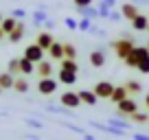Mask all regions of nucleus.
I'll use <instances>...</instances> for the list:
<instances>
[{
    "mask_svg": "<svg viewBox=\"0 0 149 140\" xmlns=\"http://www.w3.org/2000/svg\"><path fill=\"white\" fill-rule=\"evenodd\" d=\"M134 48H136V44H134L132 37H121V40H114V42H112V51L116 53V57L123 59V61L130 57V53L134 51Z\"/></svg>",
    "mask_w": 149,
    "mask_h": 140,
    "instance_id": "obj_1",
    "label": "nucleus"
},
{
    "mask_svg": "<svg viewBox=\"0 0 149 140\" xmlns=\"http://www.w3.org/2000/svg\"><path fill=\"white\" fill-rule=\"evenodd\" d=\"M149 57V48L147 46H136L134 51L130 53V57L125 59V66H130V68H138V64L143 59H147Z\"/></svg>",
    "mask_w": 149,
    "mask_h": 140,
    "instance_id": "obj_2",
    "label": "nucleus"
},
{
    "mask_svg": "<svg viewBox=\"0 0 149 140\" xmlns=\"http://www.w3.org/2000/svg\"><path fill=\"white\" fill-rule=\"evenodd\" d=\"M57 85H59V81L53 79V77H48V79H40V81H37V92L42 94V96H53V94L57 92Z\"/></svg>",
    "mask_w": 149,
    "mask_h": 140,
    "instance_id": "obj_3",
    "label": "nucleus"
},
{
    "mask_svg": "<svg viewBox=\"0 0 149 140\" xmlns=\"http://www.w3.org/2000/svg\"><path fill=\"white\" fill-rule=\"evenodd\" d=\"M116 112H118V116L130 118L132 114H136V112H138V103H136L132 96H127L125 101H121V103L116 105Z\"/></svg>",
    "mask_w": 149,
    "mask_h": 140,
    "instance_id": "obj_4",
    "label": "nucleus"
},
{
    "mask_svg": "<svg viewBox=\"0 0 149 140\" xmlns=\"http://www.w3.org/2000/svg\"><path fill=\"white\" fill-rule=\"evenodd\" d=\"M44 48L40 46V44H29L26 48H24V55L22 57H26V59H31L33 64H40V61H44Z\"/></svg>",
    "mask_w": 149,
    "mask_h": 140,
    "instance_id": "obj_5",
    "label": "nucleus"
},
{
    "mask_svg": "<svg viewBox=\"0 0 149 140\" xmlns=\"http://www.w3.org/2000/svg\"><path fill=\"white\" fill-rule=\"evenodd\" d=\"M90 127H94V129H99V131H105V134H110V136H116V138H123V136L127 134V131L118 129V127H112V125H107V123H99V121H90Z\"/></svg>",
    "mask_w": 149,
    "mask_h": 140,
    "instance_id": "obj_6",
    "label": "nucleus"
},
{
    "mask_svg": "<svg viewBox=\"0 0 149 140\" xmlns=\"http://www.w3.org/2000/svg\"><path fill=\"white\" fill-rule=\"evenodd\" d=\"M59 103L61 105H66V107H70V110H77L81 105V98H79V92H64L59 96Z\"/></svg>",
    "mask_w": 149,
    "mask_h": 140,
    "instance_id": "obj_7",
    "label": "nucleus"
},
{
    "mask_svg": "<svg viewBox=\"0 0 149 140\" xmlns=\"http://www.w3.org/2000/svg\"><path fill=\"white\" fill-rule=\"evenodd\" d=\"M114 88H116V85H112L110 81H99V83L94 85V94H97L99 98H112Z\"/></svg>",
    "mask_w": 149,
    "mask_h": 140,
    "instance_id": "obj_8",
    "label": "nucleus"
},
{
    "mask_svg": "<svg viewBox=\"0 0 149 140\" xmlns=\"http://www.w3.org/2000/svg\"><path fill=\"white\" fill-rule=\"evenodd\" d=\"M53 64H51V59H44V61H40V64L35 66V75L40 77V79H48V77H53Z\"/></svg>",
    "mask_w": 149,
    "mask_h": 140,
    "instance_id": "obj_9",
    "label": "nucleus"
},
{
    "mask_svg": "<svg viewBox=\"0 0 149 140\" xmlns=\"http://www.w3.org/2000/svg\"><path fill=\"white\" fill-rule=\"evenodd\" d=\"M35 44H40V46L44 48V51H51V46L55 44V37L51 35V31H42L40 35H37V40H35Z\"/></svg>",
    "mask_w": 149,
    "mask_h": 140,
    "instance_id": "obj_10",
    "label": "nucleus"
},
{
    "mask_svg": "<svg viewBox=\"0 0 149 140\" xmlns=\"http://www.w3.org/2000/svg\"><path fill=\"white\" fill-rule=\"evenodd\" d=\"M24 33H26V26H24V22L20 20V22H18V26H15L13 31H11L9 35H7V37H9V42H11V44H18V42H22Z\"/></svg>",
    "mask_w": 149,
    "mask_h": 140,
    "instance_id": "obj_11",
    "label": "nucleus"
},
{
    "mask_svg": "<svg viewBox=\"0 0 149 140\" xmlns=\"http://www.w3.org/2000/svg\"><path fill=\"white\" fill-rule=\"evenodd\" d=\"M105 123L112 125V127H118V129H123V131L132 129V121H125V116H112V118H107Z\"/></svg>",
    "mask_w": 149,
    "mask_h": 140,
    "instance_id": "obj_12",
    "label": "nucleus"
},
{
    "mask_svg": "<svg viewBox=\"0 0 149 140\" xmlns=\"http://www.w3.org/2000/svg\"><path fill=\"white\" fill-rule=\"evenodd\" d=\"M121 13H123V18H125V20H130V22H132L140 11H138V5H134V2H125V5H121Z\"/></svg>",
    "mask_w": 149,
    "mask_h": 140,
    "instance_id": "obj_13",
    "label": "nucleus"
},
{
    "mask_svg": "<svg viewBox=\"0 0 149 140\" xmlns=\"http://www.w3.org/2000/svg\"><path fill=\"white\" fill-rule=\"evenodd\" d=\"M57 81H59V83H64V85H74V83H77V72H68V70H61V68H59Z\"/></svg>",
    "mask_w": 149,
    "mask_h": 140,
    "instance_id": "obj_14",
    "label": "nucleus"
},
{
    "mask_svg": "<svg viewBox=\"0 0 149 140\" xmlns=\"http://www.w3.org/2000/svg\"><path fill=\"white\" fill-rule=\"evenodd\" d=\"M79 98H81V103H86L90 107L99 103V96L94 94V90H79Z\"/></svg>",
    "mask_w": 149,
    "mask_h": 140,
    "instance_id": "obj_15",
    "label": "nucleus"
},
{
    "mask_svg": "<svg viewBox=\"0 0 149 140\" xmlns=\"http://www.w3.org/2000/svg\"><path fill=\"white\" fill-rule=\"evenodd\" d=\"M127 96H130V92H127L125 85H116V88H114V92H112V98H110V101L114 103V105H118V103L125 101Z\"/></svg>",
    "mask_w": 149,
    "mask_h": 140,
    "instance_id": "obj_16",
    "label": "nucleus"
},
{
    "mask_svg": "<svg viewBox=\"0 0 149 140\" xmlns=\"http://www.w3.org/2000/svg\"><path fill=\"white\" fill-rule=\"evenodd\" d=\"M90 64H92L94 68H103V66H105V53H103L101 48L92 51L90 53Z\"/></svg>",
    "mask_w": 149,
    "mask_h": 140,
    "instance_id": "obj_17",
    "label": "nucleus"
},
{
    "mask_svg": "<svg viewBox=\"0 0 149 140\" xmlns=\"http://www.w3.org/2000/svg\"><path fill=\"white\" fill-rule=\"evenodd\" d=\"M147 26H149V18L143 15V13H138L132 20V28H134V31H147Z\"/></svg>",
    "mask_w": 149,
    "mask_h": 140,
    "instance_id": "obj_18",
    "label": "nucleus"
},
{
    "mask_svg": "<svg viewBox=\"0 0 149 140\" xmlns=\"http://www.w3.org/2000/svg\"><path fill=\"white\" fill-rule=\"evenodd\" d=\"M35 66L37 64H33L31 59H26V57H20V75H33L35 72Z\"/></svg>",
    "mask_w": 149,
    "mask_h": 140,
    "instance_id": "obj_19",
    "label": "nucleus"
},
{
    "mask_svg": "<svg viewBox=\"0 0 149 140\" xmlns=\"http://www.w3.org/2000/svg\"><path fill=\"white\" fill-rule=\"evenodd\" d=\"M15 79H18V77H13L11 72H2V75H0V88L2 90H13Z\"/></svg>",
    "mask_w": 149,
    "mask_h": 140,
    "instance_id": "obj_20",
    "label": "nucleus"
},
{
    "mask_svg": "<svg viewBox=\"0 0 149 140\" xmlns=\"http://www.w3.org/2000/svg\"><path fill=\"white\" fill-rule=\"evenodd\" d=\"M48 55H51V59H55V61H61V59H64V44H61V42H55V44H53V46H51V51H48Z\"/></svg>",
    "mask_w": 149,
    "mask_h": 140,
    "instance_id": "obj_21",
    "label": "nucleus"
},
{
    "mask_svg": "<svg viewBox=\"0 0 149 140\" xmlns=\"http://www.w3.org/2000/svg\"><path fill=\"white\" fill-rule=\"evenodd\" d=\"M44 110L46 112H53V114H61V116H72V110L66 107V105H44Z\"/></svg>",
    "mask_w": 149,
    "mask_h": 140,
    "instance_id": "obj_22",
    "label": "nucleus"
},
{
    "mask_svg": "<svg viewBox=\"0 0 149 140\" xmlns=\"http://www.w3.org/2000/svg\"><path fill=\"white\" fill-rule=\"evenodd\" d=\"M18 22H20V20H15L13 15H11V18H5V20H2V24H0V28H2V31H5L7 35H9V33L13 31L15 26H18Z\"/></svg>",
    "mask_w": 149,
    "mask_h": 140,
    "instance_id": "obj_23",
    "label": "nucleus"
},
{
    "mask_svg": "<svg viewBox=\"0 0 149 140\" xmlns=\"http://www.w3.org/2000/svg\"><path fill=\"white\" fill-rule=\"evenodd\" d=\"M13 90H15V92H20V94H26L29 92V81L24 79V77H18V79H15Z\"/></svg>",
    "mask_w": 149,
    "mask_h": 140,
    "instance_id": "obj_24",
    "label": "nucleus"
},
{
    "mask_svg": "<svg viewBox=\"0 0 149 140\" xmlns=\"http://www.w3.org/2000/svg\"><path fill=\"white\" fill-rule=\"evenodd\" d=\"M61 70H68V72H79V66H77V61L74 59H61Z\"/></svg>",
    "mask_w": 149,
    "mask_h": 140,
    "instance_id": "obj_25",
    "label": "nucleus"
},
{
    "mask_svg": "<svg viewBox=\"0 0 149 140\" xmlns=\"http://www.w3.org/2000/svg\"><path fill=\"white\" fill-rule=\"evenodd\" d=\"M125 88H127V92H130V96H134V94H140V92H143V85H140L138 81H134V79L127 81Z\"/></svg>",
    "mask_w": 149,
    "mask_h": 140,
    "instance_id": "obj_26",
    "label": "nucleus"
},
{
    "mask_svg": "<svg viewBox=\"0 0 149 140\" xmlns=\"http://www.w3.org/2000/svg\"><path fill=\"white\" fill-rule=\"evenodd\" d=\"M130 121L132 123H138V125H145V123H149V114H145V112H136V114H132L130 116Z\"/></svg>",
    "mask_w": 149,
    "mask_h": 140,
    "instance_id": "obj_27",
    "label": "nucleus"
},
{
    "mask_svg": "<svg viewBox=\"0 0 149 140\" xmlns=\"http://www.w3.org/2000/svg\"><path fill=\"white\" fill-rule=\"evenodd\" d=\"M79 13L84 15V18H90V20L99 18V9H94L92 5H90V7H84V9H79Z\"/></svg>",
    "mask_w": 149,
    "mask_h": 140,
    "instance_id": "obj_28",
    "label": "nucleus"
},
{
    "mask_svg": "<svg viewBox=\"0 0 149 140\" xmlns=\"http://www.w3.org/2000/svg\"><path fill=\"white\" fill-rule=\"evenodd\" d=\"M59 125H61V127H66V129H70V131H74V134H79L81 138H84V136L88 134V131H86V129H81V127L72 125V123H66V121H59Z\"/></svg>",
    "mask_w": 149,
    "mask_h": 140,
    "instance_id": "obj_29",
    "label": "nucleus"
},
{
    "mask_svg": "<svg viewBox=\"0 0 149 140\" xmlns=\"http://www.w3.org/2000/svg\"><path fill=\"white\" fill-rule=\"evenodd\" d=\"M46 22H48V18H46V11L44 9H40V11L33 13V24H46Z\"/></svg>",
    "mask_w": 149,
    "mask_h": 140,
    "instance_id": "obj_30",
    "label": "nucleus"
},
{
    "mask_svg": "<svg viewBox=\"0 0 149 140\" xmlns=\"http://www.w3.org/2000/svg\"><path fill=\"white\" fill-rule=\"evenodd\" d=\"M64 59H77V48L74 44H64Z\"/></svg>",
    "mask_w": 149,
    "mask_h": 140,
    "instance_id": "obj_31",
    "label": "nucleus"
},
{
    "mask_svg": "<svg viewBox=\"0 0 149 140\" xmlns=\"http://www.w3.org/2000/svg\"><path fill=\"white\" fill-rule=\"evenodd\" d=\"M7 72H11V75H20V59H9V64H7Z\"/></svg>",
    "mask_w": 149,
    "mask_h": 140,
    "instance_id": "obj_32",
    "label": "nucleus"
},
{
    "mask_svg": "<svg viewBox=\"0 0 149 140\" xmlns=\"http://www.w3.org/2000/svg\"><path fill=\"white\" fill-rule=\"evenodd\" d=\"M24 123H26L31 129H35V131H42L44 129V123L42 121H35V118H24Z\"/></svg>",
    "mask_w": 149,
    "mask_h": 140,
    "instance_id": "obj_33",
    "label": "nucleus"
},
{
    "mask_svg": "<svg viewBox=\"0 0 149 140\" xmlns=\"http://www.w3.org/2000/svg\"><path fill=\"white\" fill-rule=\"evenodd\" d=\"M79 31L90 33V31H92V20H90V18H81L79 20Z\"/></svg>",
    "mask_w": 149,
    "mask_h": 140,
    "instance_id": "obj_34",
    "label": "nucleus"
},
{
    "mask_svg": "<svg viewBox=\"0 0 149 140\" xmlns=\"http://www.w3.org/2000/svg\"><path fill=\"white\" fill-rule=\"evenodd\" d=\"M136 70H138V72H143V75H149V57H147V59H143V61H140V64H138V68H136Z\"/></svg>",
    "mask_w": 149,
    "mask_h": 140,
    "instance_id": "obj_35",
    "label": "nucleus"
},
{
    "mask_svg": "<svg viewBox=\"0 0 149 140\" xmlns=\"http://www.w3.org/2000/svg\"><path fill=\"white\" fill-rule=\"evenodd\" d=\"M74 2V7H77V9H84V7H90L92 5V0H72Z\"/></svg>",
    "mask_w": 149,
    "mask_h": 140,
    "instance_id": "obj_36",
    "label": "nucleus"
},
{
    "mask_svg": "<svg viewBox=\"0 0 149 140\" xmlns=\"http://www.w3.org/2000/svg\"><path fill=\"white\" fill-rule=\"evenodd\" d=\"M66 26H68V28H72V31H74V28H79V22H77L74 18H66Z\"/></svg>",
    "mask_w": 149,
    "mask_h": 140,
    "instance_id": "obj_37",
    "label": "nucleus"
},
{
    "mask_svg": "<svg viewBox=\"0 0 149 140\" xmlns=\"http://www.w3.org/2000/svg\"><path fill=\"white\" fill-rule=\"evenodd\" d=\"M24 15H26V11H24V9H15V11H13V18H15V20H22Z\"/></svg>",
    "mask_w": 149,
    "mask_h": 140,
    "instance_id": "obj_38",
    "label": "nucleus"
},
{
    "mask_svg": "<svg viewBox=\"0 0 149 140\" xmlns=\"http://www.w3.org/2000/svg\"><path fill=\"white\" fill-rule=\"evenodd\" d=\"M121 18H123V13H118V11H112V13H110V20H114V22L121 20Z\"/></svg>",
    "mask_w": 149,
    "mask_h": 140,
    "instance_id": "obj_39",
    "label": "nucleus"
},
{
    "mask_svg": "<svg viewBox=\"0 0 149 140\" xmlns=\"http://www.w3.org/2000/svg\"><path fill=\"white\" fill-rule=\"evenodd\" d=\"M132 138H134V140H149V136H145V134H132Z\"/></svg>",
    "mask_w": 149,
    "mask_h": 140,
    "instance_id": "obj_40",
    "label": "nucleus"
},
{
    "mask_svg": "<svg viewBox=\"0 0 149 140\" xmlns=\"http://www.w3.org/2000/svg\"><path fill=\"white\" fill-rule=\"evenodd\" d=\"M101 5H105V7H110V9H112V7L116 5V0H101Z\"/></svg>",
    "mask_w": 149,
    "mask_h": 140,
    "instance_id": "obj_41",
    "label": "nucleus"
},
{
    "mask_svg": "<svg viewBox=\"0 0 149 140\" xmlns=\"http://www.w3.org/2000/svg\"><path fill=\"white\" fill-rule=\"evenodd\" d=\"M81 140H97V138H94V134H86Z\"/></svg>",
    "mask_w": 149,
    "mask_h": 140,
    "instance_id": "obj_42",
    "label": "nucleus"
},
{
    "mask_svg": "<svg viewBox=\"0 0 149 140\" xmlns=\"http://www.w3.org/2000/svg\"><path fill=\"white\" fill-rule=\"evenodd\" d=\"M44 26H46V28H48V31H51V28H53V26H55V22H53V20H48V22H46V24H44Z\"/></svg>",
    "mask_w": 149,
    "mask_h": 140,
    "instance_id": "obj_43",
    "label": "nucleus"
},
{
    "mask_svg": "<svg viewBox=\"0 0 149 140\" xmlns=\"http://www.w3.org/2000/svg\"><path fill=\"white\" fill-rule=\"evenodd\" d=\"M26 140H40V136H33V134H26Z\"/></svg>",
    "mask_w": 149,
    "mask_h": 140,
    "instance_id": "obj_44",
    "label": "nucleus"
},
{
    "mask_svg": "<svg viewBox=\"0 0 149 140\" xmlns=\"http://www.w3.org/2000/svg\"><path fill=\"white\" fill-rule=\"evenodd\" d=\"M5 37H7V33L2 31V28H0V40H5Z\"/></svg>",
    "mask_w": 149,
    "mask_h": 140,
    "instance_id": "obj_45",
    "label": "nucleus"
},
{
    "mask_svg": "<svg viewBox=\"0 0 149 140\" xmlns=\"http://www.w3.org/2000/svg\"><path fill=\"white\" fill-rule=\"evenodd\" d=\"M145 105H147V110H149V94L145 96Z\"/></svg>",
    "mask_w": 149,
    "mask_h": 140,
    "instance_id": "obj_46",
    "label": "nucleus"
},
{
    "mask_svg": "<svg viewBox=\"0 0 149 140\" xmlns=\"http://www.w3.org/2000/svg\"><path fill=\"white\" fill-rule=\"evenodd\" d=\"M132 2H134V5H138V2H147V0H132Z\"/></svg>",
    "mask_w": 149,
    "mask_h": 140,
    "instance_id": "obj_47",
    "label": "nucleus"
},
{
    "mask_svg": "<svg viewBox=\"0 0 149 140\" xmlns=\"http://www.w3.org/2000/svg\"><path fill=\"white\" fill-rule=\"evenodd\" d=\"M2 20H5V18H2V13H0V24H2Z\"/></svg>",
    "mask_w": 149,
    "mask_h": 140,
    "instance_id": "obj_48",
    "label": "nucleus"
},
{
    "mask_svg": "<svg viewBox=\"0 0 149 140\" xmlns=\"http://www.w3.org/2000/svg\"><path fill=\"white\" fill-rule=\"evenodd\" d=\"M147 48H149V42H147Z\"/></svg>",
    "mask_w": 149,
    "mask_h": 140,
    "instance_id": "obj_49",
    "label": "nucleus"
},
{
    "mask_svg": "<svg viewBox=\"0 0 149 140\" xmlns=\"http://www.w3.org/2000/svg\"><path fill=\"white\" fill-rule=\"evenodd\" d=\"M0 92H2V88H0Z\"/></svg>",
    "mask_w": 149,
    "mask_h": 140,
    "instance_id": "obj_50",
    "label": "nucleus"
},
{
    "mask_svg": "<svg viewBox=\"0 0 149 140\" xmlns=\"http://www.w3.org/2000/svg\"><path fill=\"white\" fill-rule=\"evenodd\" d=\"M147 31H149V26H147Z\"/></svg>",
    "mask_w": 149,
    "mask_h": 140,
    "instance_id": "obj_51",
    "label": "nucleus"
}]
</instances>
